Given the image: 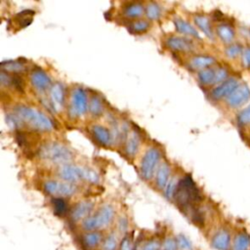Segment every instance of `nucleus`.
Here are the masks:
<instances>
[{
  "label": "nucleus",
  "mask_w": 250,
  "mask_h": 250,
  "mask_svg": "<svg viewBox=\"0 0 250 250\" xmlns=\"http://www.w3.org/2000/svg\"><path fill=\"white\" fill-rule=\"evenodd\" d=\"M242 46L238 43H234V44H230L229 46H228L225 50L226 56L229 59H235L237 58L239 55H242Z\"/></svg>",
  "instance_id": "nucleus-33"
},
{
  "label": "nucleus",
  "mask_w": 250,
  "mask_h": 250,
  "mask_svg": "<svg viewBox=\"0 0 250 250\" xmlns=\"http://www.w3.org/2000/svg\"><path fill=\"white\" fill-rule=\"evenodd\" d=\"M177 186H178V183L176 182L175 179H172V181L168 182V184H167V186L165 188V196L168 199H173L175 191H176V188H177Z\"/></svg>",
  "instance_id": "nucleus-38"
},
{
  "label": "nucleus",
  "mask_w": 250,
  "mask_h": 250,
  "mask_svg": "<svg viewBox=\"0 0 250 250\" xmlns=\"http://www.w3.org/2000/svg\"><path fill=\"white\" fill-rule=\"evenodd\" d=\"M174 24L178 32L186 34V35H190L194 37H199V34L197 30L187 21L182 20V19H175L174 20Z\"/></svg>",
  "instance_id": "nucleus-24"
},
{
  "label": "nucleus",
  "mask_w": 250,
  "mask_h": 250,
  "mask_svg": "<svg viewBox=\"0 0 250 250\" xmlns=\"http://www.w3.org/2000/svg\"><path fill=\"white\" fill-rule=\"evenodd\" d=\"M149 27V22L146 20H136L128 25V29L132 33H143L146 32Z\"/></svg>",
  "instance_id": "nucleus-29"
},
{
  "label": "nucleus",
  "mask_w": 250,
  "mask_h": 250,
  "mask_svg": "<svg viewBox=\"0 0 250 250\" xmlns=\"http://www.w3.org/2000/svg\"><path fill=\"white\" fill-rule=\"evenodd\" d=\"M242 63L245 67H250V47H247L242 52Z\"/></svg>",
  "instance_id": "nucleus-42"
},
{
  "label": "nucleus",
  "mask_w": 250,
  "mask_h": 250,
  "mask_svg": "<svg viewBox=\"0 0 250 250\" xmlns=\"http://www.w3.org/2000/svg\"><path fill=\"white\" fill-rule=\"evenodd\" d=\"M160 249V244L157 240L151 239L149 241H146L141 250H159Z\"/></svg>",
  "instance_id": "nucleus-40"
},
{
  "label": "nucleus",
  "mask_w": 250,
  "mask_h": 250,
  "mask_svg": "<svg viewBox=\"0 0 250 250\" xmlns=\"http://www.w3.org/2000/svg\"><path fill=\"white\" fill-rule=\"evenodd\" d=\"M198 80L202 85H211L214 84L215 80V69L205 68L198 72Z\"/></svg>",
  "instance_id": "nucleus-28"
},
{
  "label": "nucleus",
  "mask_w": 250,
  "mask_h": 250,
  "mask_svg": "<svg viewBox=\"0 0 250 250\" xmlns=\"http://www.w3.org/2000/svg\"><path fill=\"white\" fill-rule=\"evenodd\" d=\"M92 135L96 142L101 146H108L111 142V133L110 131L103 125L96 124L92 126Z\"/></svg>",
  "instance_id": "nucleus-16"
},
{
  "label": "nucleus",
  "mask_w": 250,
  "mask_h": 250,
  "mask_svg": "<svg viewBox=\"0 0 250 250\" xmlns=\"http://www.w3.org/2000/svg\"><path fill=\"white\" fill-rule=\"evenodd\" d=\"M146 15L149 20H157L161 16V8L155 2H149L145 8Z\"/></svg>",
  "instance_id": "nucleus-31"
},
{
  "label": "nucleus",
  "mask_w": 250,
  "mask_h": 250,
  "mask_svg": "<svg viewBox=\"0 0 250 250\" xmlns=\"http://www.w3.org/2000/svg\"><path fill=\"white\" fill-rule=\"evenodd\" d=\"M103 236L99 231H87L81 236L82 244L87 249L96 248L102 242Z\"/></svg>",
  "instance_id": "nucleus-19"
},
{
  "label": "nucleus",
  "mask_w": 250,
  "mask_h": 250,
  "mask_svg": "<svg viewBox=\"0 0 250 250\" xmlns=\"http://www.w3.org/2000/svg\"><path fill=\"white\" fill-rule=\"evenodd\" d=\"M58 174L62 181L70 184H75L81 181H86L87 168L67 163L60 166Z\"/></svg>",
  "instance_id": "nucleus-8"
},
{
  "label": "nucleus",
  "mask_w": 250,
  "mask_h": 250,
  "mask_svg": "<svg viewBox=\"0 0 250 250\" xmlns=\"http://www.w3.org/2000/svg\"><path fill=\"white\" fill-rule=\"evenodd\" d=\"M114 215L115 211L111 205H104L82 222V228L87 231H98L109 226L114 219Z\"/></svg>",
  "instance_id": "nucleus-4"
},
{
  "label": "nucleus",
  "mask_w": 250,
  "mask_h": 250,
  "mask_svg": "<svg viewBox=\"0 0 250 250\" xmlns=\"http://www.w3.org/2000/svg\"><path fill=\"white\" fill-rule=\"evenodd\" d=\"M52 204L54 208V213L57 216L62 217L67 213V204L62 197H55L52 200Z\"/></svg>",
  "instance_id": "nucleus-30"
},
{
  "label": "nucleus",
  "mask_w": 250,
  "mask_h": 250,
  "mask_svg": "<svg viewBox=\"0 0 250 250\" xmlns=\"http://www.w3.org/2000/svg\"><path fill=\"white\" fill-rule=\"evenodd\" d=\"M13 124L24 126L37 132H48L54 129L52 119L42 111L27 105H18L11 115Z\"/></svg>",
  "instance_id": "nucleus-1"
},
{
  "label": "nucleus",
  "mask_w": 250,
  "mask_h": 250,
  "mask_svg": "<svg viewBox=\"0 0 250 250\" xmlns=\"http://www.w3.org/2000/svg\"><path fill=\"white\" fill-rule=\"evenodd\" d=\"M194 23L199 27V29L210 39H213V31L211 27V22L208 17L204 15H196L193 19Z\"/></svg>",
  "instance_id": "nucleus-23"
},
{
  "label": "nucleus",
  "mask_w": 250,
  "mask_h": 250,
  "mask_svg": "<svg viewBox=\"0 0 250 250\" xmlns=\"http://www.w3.org/2000/svg\"><path fill=\"white\" fill-rule=\"evenodd\" d=\"M34 15V11L33 10H24L20 12L19 14L16 15L15 17V23L18 24L20 26V28L25 27L28 24L31 23L32 21V17Z\"/></svg>",
  "instance_id": "nucleus-27"
},
{
  "label": "nucleus",
  "mask_w": 250,
  "mask_h": 250,
  "mask_svg": "<svg viewBox=\"0 0 250 250\" xmlns=\"http://www.w3.org/2000/svg\"><path fill=\"white\" fill-rule=\"evenodd\" d=\"M215 62V59L211 56H205V55H199L194 56L188 62L189 67L192 70H202L205 68H208L211 64Z\"/></svg>",
  "instance_id": "nucleus-18"
},
{
  "label": "nucleus",
  "mask_w": 250,
  "mask_h": 250,
  "mask_svg": "<svg viewBox=\"0 0 250 250\" xmlns=\"http://www.w3.org/2000/svg\"><path fill=\"white\" fill-rule=\"evenodd\" d=\"M249 34H250V31H249Z\"/></svg>",
  "instance_id": "nucleus-44"
},
{
  "label": "nucleus",
  "mask_w": 250,
  "mask_h": 250,
  "mask_svg": "<svg viewBox=\"0 0 250 250\" xmlns=\"http://www.w3.org/2000/svg\"><path fill=\"white\" fill-rule=\"evenodd\" d=\"M119 227H120V229H121V231H125V229H126V228H127V223H126V220H125V219H121V220H120Z\"/></svg>",
  "instance_id": "nucleus-43"
},
{
  "label": "nucleus",
  "mask_w": 250,
  "mask_h": 250,
  "mask_svg": "<svg viewBox=\"0 0 250 250\" xmlns=\"http://www.w3.org/2000/svg\"><path fill=\"white\" fill-rule=\"evenodd\" d=\"M93 209V203L88 200L81 201L77 203L71 210L70 213V218L73 222H78V221H84L86 218L90 216V213Z\"/></svg>",
  "instance_id": "nucleus-14"
},
{
  "label": "nucleus",
  "mask_w": 250,
  "mask_h": 250,
  "mask_svg": "<svg viewBox=\"0 0 250 250\" xmlns=\"http://www.w3.org/2000/svg\"><path fill=\"white\" fill-rule=\"evenodd\" d=\"M1 68L3 71L7 73H12V74H19L23 72L26 67L25 63L21 62V61H8V62H3L1 63Z\"/></svg>",
  "instance_id": "nucleus-22"
},
{
  "label": "nucleus",
  "mask_w": 250,
  "mask_h": 250,
  "mask_svg": "<svg viewBox=\"0 0 250 250\" xmlns=\"http://www.w3.org/2000/svg\"><path fill=\"white\" fill-rule=\"evenodd\" d=\"M160 152L156 147H150L145 153L141 163L142 177L148 181L153 177L155 169L159 163Z\"/></svg>",
  "instance_id": "nucleus-6"
},
{
  "label": "nucleus",
  "mask_w": 250,
  "mask_h": 250,
  "mask_svg": "<svg viewBox=\"0 0 250 250\" xmlns=\"http://www.w3.org/2000/svg\"><path fill=\"white\" fill-rule=\"evenodd\" d=\"M117 249V237L115 234H109L102 244V250H116Z\"/></svg>",
  "instance_id": "nucleus-35"
},
{
  "label": "nucleus",
  "mask_w": 250,
  "mask_h": 250,
  "mask_svg": "<svg viewBox=\"0 0 250 250\" xmlns=\"http://www.w3.org/2000/svg\"><path fill=\"white\" fill-rule=\"evenodd\" d=\"M165 44L169 49L178 52H189L195 48L194 42L190 38L183 36H170L166 39Z\"/></svg>",
  "instance_id": "nucleus-11"
},
{
  "label": "nucleus",
  "mask_w": 250,
  "mask_h": 250,
  "mask_svg": "<svg viewBox=\"0 0 250 250\" xmlns=\"http://www.w3.org/2000/svg\"><path fill=\"white\" fill-rule=\"evenodd\" d=\"M88 109V100L84 89L76 87L73 89L70 98L69 114L72 117H78L86 113Z\"/></svg>",
  "instance_id": "nucleus-7"
},
{
  "label": "nucleus",
  "mask_w": 250,
  "mask_h": 250,
  "mask_svg": "<svg viewBox=\"0 0 250 250\" xmlns=\"http://www.w3.org/2000/svg\"><path fill=\"white\" fill-rule=\"evenodd\" d=\"M30 83L37 92H45L51 88V79L49 75L41 68L35 67L30 72Z\"/></svg>",
  "instance_id": "nucleus-9"
},
{
  "label": "nucleus",
  "mask_w": 250,
  "mask_h": 250,
  "mask_svg": "<svg viewBox=\"0 0 250 250\" xmlns=\"http://www.w3.org/2000/svg\"><path fill=\"white\" fill-rule=\"evenodd\" d=\"M231 234L228 229H218L211 238V245L216 250H230Z\"/></svg>",
  "instance_id": "nucleus-12"
},
{
  "label": "nucleus",
  "mask_w": 250,
  "mask_h": 250,
  "mask_svg": "<svg viewBox=\"0 0 250 250\" xmlns=\"http://www.w3.org/2000/svg\"><path fill=\"white\" fill-rule=\"evenodd\" d=\"M230 250H250V234L246 230H240L232 237Z\"/></svg>",
  "instance_id": "nucleus-17"
},
{
  "label": "nucleus",
  "mask_w": 250,
  "mask_h": 250,
  "mask_svg": "<svg viewBox=\"0 0 250 250\" xmlns=\"http://www.w3.org/2000/svg\"><path fill=\"white\" fill-rule=\"evenodd\" d=\"M176 241H177L178 250H194L190 240L183 234L178 235L176 238Z\"/></svg>",
  "instance_id": "nucleus-34"
},
{
  "label": "nucleus",
  "mask_w": 250,
  "mask_h": 250,
  "mask_svg": "<svg viewBox=\"0 0 250 250\" xmlns=\"http://www.w3.org/2000/svg\"><path fill=\"white\" fill-rule=\"evenodd\" d=\"M170 176V167L167 163H161L156 171V185L160 189H165Z\"/></svg>",
  "instance_id": "nucleus-20"
},
{
  "label": "nucleus",
  "mask_w": 250,
  "mask_h": 250,
  "mask_svg": "<svg viewBox=\"0 0 250 250\" xmlns=\"http://www.w3.org/2000/svg\"><path fill=\"white\" fill-rule=\"evenodd\" d=\"M50 103L55 110H60L64 103V88L61 83H55L50 88Z\"/></svg>",
  "instance_id": "nucleus-15"
},
{
  "label": "nucleus",
  "mask_w": 250,
  "mask_h": 250,
  "mask_svg": "<svg viewBox=\"0 0 250 250\" xmlns=\"http://www.w3.org/2000/svg\"><path fill=\"white\" fill-rule=\"evenodd\" d=\"M237 87H238L237 80L234 78H229V79H227L225 82L219 84L217 87H215L211 92V96L215 100L228 98Z\"/></svg>",
  "instance_id": "nucleus-13"
},
{
  "label": "nucleus",
  "mask_w": 250,
  "mask_h": 250,
  "mask_svg": "<svg viewBox=\"0 0 250 250\" xmlns=\"http://www.w3.org/2000/svg\"><path fill=\"white\" fill-rule=\"evenodd\" d=\"M89 111L95 116H98L103 112V103L100 97L96 95L92 96L89 102Z\"/></svg>",
  "instance_id": "nucleus-32"
},
{
  "label": "nucleus",
  "mask_w": 250,
  "mask_h": 250,
  "mask_svg": "<svg viewBox=\"0 0 250 250\" xmlns=\"http://www.w3.org/2000/svg\"><path fill=\"white\" fill-rule=\"evenodd\" d=\"M216 32H217L218 36L220 37V39L226 43L231 42L235 35L233 27L227 23H222V24L218 25Z\"/></svg>",
  "instance_id": "nucleus-25"
},
{
  "label": "nucleus",
  "mask_w": 250,
  "mask_h": 250,
  "mask_svg": "<svg viewBox=\"0 0 250 250\" xmlns=\"http://www.w3.org/2000/svg\"><path fill=\"white\" fill-rule=\"evenodd\" d=\"M161 250H178L176 239L173 237H167L162 243Z\"/></svg>",
  "instance_id": "nucleus-39"
},
{
  "label": "nucleus",
  "mask_w": 250,
  "mask_h": 250,
  "mask_svg": "<svg viewBox=\"0 0 250 250\" xmlns=\"http://www.w3.org/2000/svg\"><path fill=\"white\" fill-rule=\"evenodd\" d=\"M139 146H140L139 136L134 132L131 133L126 140V145H125L126 153L130 156H134L139 149Z\"/></svg>",
  "instance_id": "nucleus-26"
},
{
  "label": "nucleus",
  "mask_w": 250,
  "mask_h": 250,
  "mask_svg": "<svg viewBox=\"0 0 250 250\" xmlns=\"http://www.w3.org/2000/svg\"><path fill=\"white\" fill-rule=\"evenodd\" d=\"M173 199L183 213L193 206H197L202 200L200 190L191 176L186 175L179 180Z\"/></svg>",
  "instance_id": "nucleus-2"
},
{
  "label": "nucleus",
  "mask_w": 250,
  "mask_h": 250,
  "mask_svg": "<svg viewBox=\"0 0 250 250\" xmlns=\"http://www.w3.org/2000/svg\"><path fill=\"white\" fill-rule=\"evenodd\" d=\"M237 122L241 126L250 124V104L240 111L237 116Z\"/></svg>",
  "instance_id": "nucleus-36"
},
{
  "label": "nucleus",
  "mask_w": 250,
  "mask_h": 250,
  "mask_svg": "<svg viewBox=\"0 0 250 250\" xmlns=\"http://www.w3.org/2000/svg\"><path fill=\"white\" fill-rule=\"evenodd\" d=\"M44 190L55 197H68L73 195L77 188L74 184H70L64 181H55L49 180L44 183Z\"/></svg>",
  "instance_id": "nucleus-5"
},
{
  "label": "nucleus",
  "mask_w": 250,
  "mask_h": 250,
  "mask_svg": "<svg viewBox=\"0 0 250 250\" xmlns=\"http://www.w3.org/2000/svg\"><path fill=\"white\" fill-rule=\"evenodd\" d=\"M145 12V7L140 2H129L123 8V14L129 19L141 17Z\"/></svg>",
  "instance_id": "nucleus-21"
},
{
  "label": "nucleus",
  "mask_w": 250,
  "mask_h": 250,
  "mask_svg": "<svg viewBox=\"0 0 250 250\" xmlns=\"http://www.w3.org/2000/svg\"><path fill=\"white\" fill-rule=\"evenodd\" d=\"M228 78V70L225 67H219L215 69V80L214 84H221Z\"/></svg>",
  "instance_id": "nucleus-37"
},
{
  "label": "nucleus",
  "mask_w": 250,
  "mask_h": 250,
  "mask_svg": "<svg viewBox=\"0 0 250 250\" xmlns=\"http://www.w3.org/2000/svg\"><path fill=\"white\" fill-rule=\"evenodd\" d=\"M250 99V88L246 84L238 85V87L227 98V104L233 108L239 107Z\"/></svg>",
  "instance_id": "nucleus-10"
},
{
  "label": "nucleus",
  "mask_w": 250,
  "mask_h": 250,
  "mask_svg": "<svg viewBox=\"0 0 250 250\" xmlns=\"http://www.w3.org/2000/svg\"><path fill=\"white\" fill-rule=\"evenodd\" d=\"M119 250H133V243L129 237H124L120 243Z\"/></svg>",
  "instance_id": "nucleus-41"
},
{
  "label": "nucleus",
  "mask_w": 250,
  "mask_h": 250,
  "mask_svg": "<svg viewBox=\"0 0 250 250\" xmlns=\"http://www.w3.org/2000/svg\"><path fill=\"white\" fill-rule=\"evenodd\" d=\"M38 155L41 159L53 163V164H67L73 154L71 150L64 145L57 142H51L43 145L38 151Z\"/></svg>",
  "instance_id": "nucleus-3"
}]
</instances>
